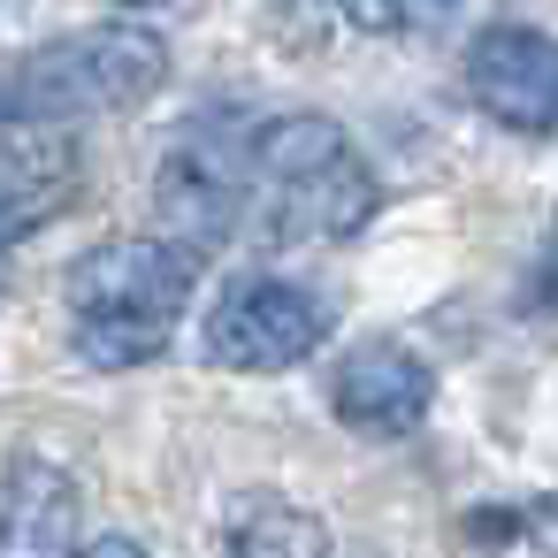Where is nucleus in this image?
Here are the masks:
<instances>
[{
  "instance_id": "nucleus-12",
  "label": "nucleus",
  "mask_w": 558,
  "mask_h": 558,
  "mask_svg": "<svg viewBox=\"0 0 558 558\" xmlns=\"http://www.w3.org/2000/svg\"><path fill=\"white\" fill-rule=\"evenodd\" d=\"M0 291H9V253H0Z\"/></svg>"
},
{
  "instance_id": "nucleus-3",
  "label": "nucleus",
  "mask_w": 558,
  "mask_h": 558,
  "mask_svg": "<svg viewBox=\"0 0 558 558\" xmlns=\"http://www.w3.org/2000/svg\"><path fill=\"white\" fill-rule=\"evenodd\" d=\"M192 283H199V260L169 238H108L77 253L62 276L70 352L85 367H146L154 352H169Z\"/></svg>"
},
{
  "instance_id": "nucleus-10",
  "label": "nucleus",
  "mask_w": 558,
  "mask_h": 558,
  "mask_svg": "<svg viewBox=\"0 0 558 558\" xmlns=\"http://www.w3.org/2000/svg\"><path fill=\"white\" fill-rule=\"evenodd\" d=\"M222 558H337V543H329V520L314 505L253 489L222 520Z\"/></svg>"
},
{
  "instance_id": "nucleus-2",
  "label": "nucleus",
  "mask_w": 558,
  "mask_h": 558,
  "mask_svg": "<svg viewBox=\"0 0 558 558\" xmlns=\"http://www.w3.org/2000/svg\"><path fill=\"white\" fill-rule=\"evenodd\" d=\"M161 77H169V39L138 16H108L0 62V131L16 123L70 131L85 116H131L161 93Z\"/></svg>"
},
{
  "instance_id": "nucleus-1",
  "label": "nucleus",
  "mask_w": 558,
  "mask_h": 558,
  "mask_svg": "<svg viewBox=\"0 0 558 558\" xmlns=\"http://www.w3.org/2000/svg\"><path fill=\"white\" fill-rule=\"evenodd\" d=\"M383 184L344 123L329 116H260L253 146V238L260 245H344L375 222Z\"/></svg>"
},
{
  "instance_id": "nucleus-9",
  "label": "nucleus",
  "mask_w": 558,
  "mask_h": 558,
  "mask_svg": "<svg viewBox=\"0 0 558 558\" xmlns=\"http://www.w3.org/2000/svg\"><path fill=\"white\" fill-rule=\"evenodd\" d=\"M70 192H77V138L70 131H39V123L0 131V253L16 238H32L47 215H62Z\"/></svg>"
},
{
  "instance_id": "nucleus-8",
  "label": "nucleus",
  "mask_w": 558,
  "mask_h": 558,
  "mask_svg": "<svg viewBox=\"0 0 558 558\" xmlns=\"http://www.w3.org/2000/svg\"><path fill=\"white\" fill-rule=\"evenodd\" d=\"M77 474L54 451H16L0 466V558H85Z\"/></svg>"
},
{
  "instance_id": "nucleus-11",
  "label": "nucleus",
  "mask_w": 558,
  "mask_h": 558,
  "mask_svg": "<svg viewBox=\"0 0 558 558\" xmlns=\"http://www.w3.org/2000/svg\"><path fill=\"white\" fill-rule=\"evenodd\" d=\"M85 558H146V543H138V535H123V527H108V535H93V543H85Z\"/></svg>"
},
{
  "instance_id": "nucleus-4",
  "label": "nucleus",
  "mask_w": 558,
  "mask_h": 558,
  "mask_svg": "<svg viewBox=\"0 0 558 558\" xmlns=\"http://www.w3.org/2000/svg\"><path fill=\"white\" fill-rule=\"evenodd\" d=\"M253 146H260L253 108H199L169 138L154 169V207L169 222V245L199 260V253L253 238Z\"/></svg>"
},
{
  "instance_id": "nucleus-6",
  "label": "nucleus",
  "mask_w": 558,
  "mask_h": 558,
  "mask_svg": "<svg viewBox=\"0 0 558 558\" xmlns=\"http://www.w3.org/2000/svg\"><path fill=\"white\" fill-rule=\"evenodd\" d=\"M466 93L489 123L520 138L558 131V39L535 24H482L466 47Z\"/></svg>"
},
{
  "instance_id": "nucleus-7",
  "label": "nucleus",
  "mask_w": 558,
  "mask_h": 558,
  "mask_svg": "<svg viewBox=\"0 0 558 558\" xmlns=\"http://www.w3.org/2000/svg\"><path fill=\"white\" fill-rule=\"evenodd\" d=\"M329 405H337L344 428L398 444V436H413V428L428 421V405H436V375H428V360H421L413 344H398V337H367V344H352V352L337 360V375H329Z\"/></svg>"
},
{
  "instance_id": "nucleus-5",
  "label": "nucleus",
  "mask_w": 558,
  "mask_h": 558,
  "mask_svg": "<svg viewBox=\"0 0 558 558\" xmlns=\"http://www.w3.org/2000/svg\"><path fill=\"white\" fill-rule=\"evenodd\" d=\"M337 314L322 291L291 283V276H238L215 306H207V360L230 367V375H283L299 360H314L329 344Z\"/></svg>"
}]
</instances>
